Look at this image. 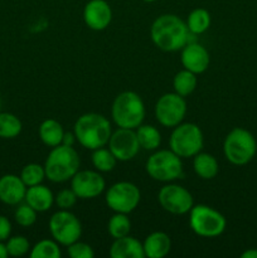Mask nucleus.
I'll list each match as a JSON object with an SVG mask.
<instances>
[{
	"label": "nucleus",
	"mask_w": 257,
	"mask_h": 258,
	"mask_svg": "<svg viewBox=\"0 0 257 258\" xmlns=\"http://www.w3.org/2000/svg\"><path fill=\"white\" fill-rule=\"evenodd\" d=\"M189 30L185 22L175 14H163L156 18L150 28L154 44L163 52H178L189 43Z\"/></svg>",
	"instance_id": "obj_1"
},
{
	"label": "nucleus",
	"mask_w": 257,
	"mask_h": 258,
	"mask_svg": "<svg viewBox=\"0 0 257 258\" xmlns=\"http://www.w3.org/2000/svg\"><path fill=\"white\" fill-rule=\"evenodd\" d=\"M73 133L81 146L88 150H95L107 145L112 128L107 117L101 113L88 112L77 118L73 126Z\"/></svg>",
	"instance_id": "obj_2"
},
{
	"label": "nucleus",
	"mask_w": 257,
	"mask_h": 258,
	"mask_svg": "<svg viewBox=\"0 0 257 258\" xmlns=\"http://www.w3.org/2000/svg\"><path fill=\"white\" fill-rule=\"evenodd\" d=\"M81 159L73 146L60 145L52 148L44 163L45 178L52 183H66L80 170Z\"/></svg>",
	"instance_id": "obj_3"
},
{
	"label": "nucleus",
	"mask_w": 257,
	"mask_h": 258,
	"mask_svg": "<svg viewBox=\"0 0 257 258\" xmlns=\"http://www.w3.org/2000/svg\"><path fill=\"white\" fill-rule=\"evenodd\" d=\"M145 115V103L140 95L134 91H123L113 100L111 117L118 127L135 130L144 122Z\"/></svg>",
	"instance_id": "obj_4"
},
{
	"label": "nucleus",
	"mask_w": 257,
	"mask_h": 258,
	"mask_svg": "<svg viewBox=\"0 0 257 258\" xmlns=\"http://www.w3.org/2000/svg\"><path fill=\"white\" fill-rule=\"evenodd\" d=\"M257 143L248 130L234 127L227 134L223 141V154L233 165H246L254 158Z\"/></svg>",
	"instance_id": "obj_5"
},
{
	"label": "nucleus",
	"mask_w": 257,
	"mask_h": 258,
	"mask_svg": "<svg viewBox=\"0 0 257 258\" xmlns=\"http://www.w3.org/2000/svg\"><path fill=\"white\" fill-rule=\"evenodd\" d=\"M189 226L191 231L203 238H214L226 231V217L206 204L193 206L189 212Z\"/></svg>",
	"instance_id": "obj_6"
},
{
	"label": "nucleus",
	"mask_w": 257,
	"mask_h": 258,
	"mask_svg": "<svg viewBox=\"0 0 257 258\" xmlns=\"http://www.w3.org/2000/svg\"><path fill=\"white\" fill-rule=\"evenodd\" d=\"M145 170L151 179L161 183L180 179L183 176V161L170 149L158 150L149 156L145 164Z\"/></svg>",
	"instance_id": "obj_7"
},
{
	"label": "nucleus",
	"mask_w": 257,
	"mask_h": 258,
	"mask_svg": "<svg viewBox=\"0 0 257 258\" xmlns=\"http://www.w3.org/2000/svg\"><path fill=\"white\" fill-rule=\"evenodd\" d=\"M204 145L203 131L197 123L181 122L173 127L169 138V148L181 159L193 158Z\"/></svg>",
	"instance_id": "obj_8"
},
{
	"label": "nucleus",
	"mask_w": 257,
	"mask_h": 258,
	"mask_svg": "<svg viewBox=\"0 0 257 258\" xmlns=\"http://www.w3.org/2000/svg\"><path fill=\"white\" fill-rule=\"evenodd\" d=\"M49 232L53 239L60 246L68 247L80 241L82 236V224L78 217L67 209H59L49 219Z\"/></svg>",
	"instance_id": "obj_9"
},
{
	"label": "nucleus",
	"mask_w": 257,
	"mask_h": 258,
	"mask_svg": "<svg viewBox=\"0 0 257 258\" xmlns=\"http://www.w3.org/2000/svg\"><path fill=\"white\" fill-rule=\"evenodd\" d=\"M105 201L108 208L115 213L130 214L140 203V189L131 181H117L107 189Z\"/></svg>",
	"instance_id": "obj_10"
},
{
	"label": "nucleus",
	"mask_w": 257,
	"mask_h": 258,
	"mask_svg": "<svg viewBox=\"0 0 257 258\" xmlns=\"http://www.w3.org/2000/svg\"><path fill=\"white\" fill-rule=\"evenodd\" d=\"M154 112L156 121L161 126L173 128L183 122L186 115V102L178 93H165L156 101Z\"/></svg>",
	"instance_id": "obj_11"
},
{
	"label": "nucleus",
	"mask_w": 257,
	"mask_h": 258,
	"mask_svg": "<svg viewBox=\"0 0 257 258\" xmlns=\"http://www.w3.org/2000/svg\"><path fill=\"white\" fill-rule=\"evenodd\" d=\"M158 202L164 211L175 216L189 213L194 206V199L190 191L178 184L164 185L159 190Z\"/></svg>",
	"instance_id": "obj_12"
},
{
	"label": "nucleus",
	"mask_w": 257,
	"mask_h": 258,
	"mask_svg": "<svg viewBox=\"0 0 257 258\" xmlns=\"http://www.w3.org/2000/svg\"><path fill=\"white\" fill-rule=\"evenodd\" d=\"M71 188L80 199H93L103 193L106 181L97 170H78L71 179Z\"/></svg>",
	"instance_id": "obj_13"
},
{
	"label": "nucleus",
	"mask_w": 257,
	"mask_h": 258,
	"mask_svg": "<svg viewBox=\"0 0 257 258\" xmlns=\"http://www.w3.org/2000/svg\"><path fill=\"white\" fill-rule=\"evenodd\" d=\"M108 149L115 155L117 161H128L138 155L141 148L139 145L135 130L118 127L111 134Z\"/></svg>",
	"instance_id": "obj_14"
},
{
	"label": "nucleus",
	"mask_w": 257,
	"mask_h": 258,
	"mask_svg": "<svg viewBox=\"0 0 257 258\" xmlns=\"http://www.w3.org/2000/svg\"><path fill=\"white\" fill-rule=\"evenodd\" d=\"M112 9L106 0H90L83 8V22L90 29L101 32L110 25Z\"/></svg>",
	"instance_id": "obj_15"
},
{
	"label": "nucleus",
	"mask_w": 257,
	"mask_h": 258,
	"mask_svg": "<svg viewBox=\"0 0 257 258\" xmlns=\"http://www.w3.org/2000/svg\"><path fill=\"white\" fill-rule=\"evenodd\" d=\"M180 62L185 70L201 75L206 72L211 63L209 52L199 43H186L180 53Z\"/></svg>",
	"instance_id": "obj_16"
},
{
	"label": "nucleus",
	"mask_w": 257,
	"mask_h": 258,
	"mask_svg": "<svg viewBox=\"0 0 257 258\" xmlns=\"http://www.w3.org/2000/svg\"><path fill=\"white\" fill-rule=\"evenodd\" d=\"M27 185L15 174L0 176V202L7 206H18L24 202Z\"/></svg>",
	"instance_id": "obj_17"
},
{
	"label": "nucleus",
	"mask_w": 257,
	"mask_h": 258,
	"mask_svg": "<svg viewBox=\"0 0 257 258\" xmlns=\"http://www.w3.org/2000/svg\"><path fill=\"white\" fill-rule=\"evenodd\" d=\"M111 258H145L144 247L135 237L125 236L116 238L110 247Z\"/></svg>",
	"instance_id": "obj_18"
},
{
	"label": "nucleus",
	"mask_w": 257,
	"mask_h": 258,
	"mask_svg": "<svg viewBox=\"0 0 257 258\" xmlns=\"http://www.w3.org/2000/svg\"><path fill=\"white\" fill-rule=\"evenodd\" d=\"M24 202L38 213H43L52 208L54 203V196L48 186L38 184V185L28 186Z\"/></svg>",
	"instance_id": "obj_19"
},
{
	"label": "nucleus",
	"mask_w": 257,
	"mask_h": 258,
	"mask_svg": "<svg viewBox=\"0 0 257 258\" xmlns=\"http://www.w3.org/2000/svg\"><path fill=\"white\" fill-rule=\"evenodd\" d=\"M144 253L148 258H164L171 249V239L165 232H153L143 243Z\"/></svg>",
	"instance_id": "obj_20"
},
{
	"label": "nucleus",
	"mask_w": 257,
	"mask_h": 258,
	"mask_svg": "<svg viewBox=\"0 0 257 258\" xmlns=\"http://www.w3.org/2000/svg\"><path fill=\"white\" fill-rule=\"evenodd\" d=\"M39 139L45 146L49 148H55V146L60 145L63 141V136H65V130L60 122H58L54 118H47L43 121L39 126Z\"/></svg>",
	"instance_id": "obj_21"
},
{
	"label": "nucleus",
	"mask_w": 257,
	"mask_h": 258,
	"mask_svg": "<svg viewBox=\"0 0 257 258\" xmlns=\"http://www.w3.org/2000/svg\"><path fill=\"white\" fill-rule=\"evenodd\" d=\"M193 170L197 175L204 180L216 178L219 171L217 159L208 153H198L193 156Z\"/></svg>",
	"instance_id": "obj_22"
},
{
	"label": "nucleus",
	"mask_w": 257,
	"mask_h": 258,
	"mask_svg": "<svg viewBox=\"0 0 257 258\" xmlns=\"http://www.w3.org/2000/svg\"><path fill=\"white\" fill-rule=\"evenodd\" d=\"M135 133L141 149L146 151L158 150L161 144V134L155 126L141 123L135 128Z\"/></svg>",
	"instance_id": "obj_23"
},
{
	"label": "nucleus",
	"mask_w": 257,
	"mask_h": 258,
	"mask_svg": "<svg viewBox=\"0 0 257 258\" xmlns=\"http://www.w3.org/2000/svg\"><path fill=\"white\" fill-rule=\"evenodd\" d=\"M211 23V13L204 8H197L189 13L185 24L190 34H203L209 29Z\"/></svg>",
	"instance_id": "obj_24"
},
{
	"label": "nucleus",
	"mask_w": 257,
	"mask_h": 258,
	"mask_svg": "<svg viewBox=\"0 0 257 258\" xmlns=\"http://www.w3.org/2000/svg\"><path fill=\"white\" fill-rule=\"evenodd\" d=\"M197 85H198V78H197V75L196 73L190 72V71L185 70V68L179 71L173 78L174 92L183 96V97L190 96L191 93L196 91Z\"/></svg>",
	"instance_id": "obj_25"
},
{
	"label": "nucleus",
	"mask_w": 257,
	"mask_h": 258,
	"mask_svg": "<svg viewBox=\"0 0 257 258\" xmlns=\"http://www.w3.org/2000/svg\"><path fill=\"white\" fill-rule=\"evenodd\" d=\"M92 155H91V161H92L93 168L100 173H108L115 169L117 159L115 158L110 149H106L105 146L98 148L92 150Z\"/></svg>",
	"instance_id": "obj_26"
},
{
	"label": "nucleus",
	"mask_w": 257,
	"mask_h": 258,
	"mask_svg": "<svg viewBox=\"0 0 257 258\" xmlns=\"http://www.w3.org/2000/svg\"><path fill=\"white\" fill-rule=\"evenodd\" d=\"M23 123L19 117L10 112H0V139H15L20 135Z\"/></svg>",
	"instance_id": "obj_27"
},
{
	"label": "nucleus",
	"mask_w": 257,
	"mask_h": 258,
	"mask_svg": "<svg viewBox=\"0 0 257 258\" xmlns=\"http://www.w3.org/2000/svg\"><path fill=\"white\" fill-rule=\"evenodd\" d=\"M30 258H60L59 243L54 239H42L30 248Z\"/></svg>",
	"instance_id": "obj_28"
},
{
	"label": "nucleus",
	"mask_w": 257,
	"mask_h": 258,
	"mask_svg": "<svg viewBox=\"0 0 257 258\" xmlns=\"http://www.w3.org/2000/svg\"><path fill=\"white\" fill-rule=\"evenodd\" d=\"M107 231L113 239L121 238L130 234L131 222L128 219L127 214L125 213H115L107 223Z\"/></svg>",
	"instance_id": "obj_29"
},
{
	"label": "nucleus",
	"mask_w": 257,
	"mask_h": 258,
	"mask_svg": "<svg viewBox=\"0 0 257 258\" xmlns=\"http://www.w3.org/2000/svg\"><path fill=\"white\" fill-rule=\"evenodd\" d=\"M20 178H22L23 183L28 186L38 185L42 184L43 180L45 179V170L44 165H40L37 163H30L23 166L22 171H20Z\"/></svg>",
	"instance_id": "obj_30"
},
{
	"label": "nucleus",
	"mask_w": 257,
	"mask_h": 258,
	"mask_svg": "<svg viewBox=\"0 0 257 258\" xmlns=\"http://www.w3.org/2000/svg\"><path fill=\"white\" fill-rule=\"evenodd\" d=\"M5 246H7L8 254L12 257L25 256L32 248L29 241L24 236H10L5 241Z\"/></svg>",
	"instance_id": "obj_31"
},
{
	"label": "nucleus",
	"mask_w": 257,
	"mask_h": 258,
	"mask_svg": "<svg viewBox=\"0 0 257 258\" xmlns=\"http://www.w3.org/2000/svg\"><path fill=\"white\" fill-rule=\"evenodd\" d=\"M37 213L35 209H33L29 204L27 203H20L18 204V208L14 212V219L20 227H32L33 224L37 222Z\"/></svg>",
	"instance_id": "obj_32"
},
{
	"label": "nucleus",
	"mask_w": 257,
	"mask_h": 258,
	"mask_svg": "<svg viewBox=\"0 0 257 258\" xmlns=\"http://www.w3.org/2000/svg\"><path fill=\"white\" fill-rule=\"evenodd\" d=\"M78 197L76 196L75 191L71 189H62V190L58 191L54 196V203L57 204V207L59 209H67L70 211L72 207H75V204L77 203Z\"/></svg>",
	"instance_id": "obj_33"
},
{
	"label": "nucleus",
	"mask_w": 257,
	"mask_h": 258,
	"mask_svg": "<svg viewBox=\"0 0 257 258\" xmlns=\"http://www.w3.org/2000/svg\"><path fill=\"white\" fill-rule=\"evenodd\" d=\"M68 256L71 258H93L95 257V251L90 244L85 242L77 241L75 243L70 244L67 247Z\"/></svg>",
	"instance_id": "obj_34"
},
{
	"label": "nucleus",
	"mask_w": 257,
	"mask_h": 258,
	"mask_svg": "<svg viewBox=\"0 0 257 258\" xmlns=\"http://www.w3.org/2000/svg\"><path fill=\"white\" fill-rule=\"evenodd\" d=\"M12 222L5 216L0 214V241L5 242L12 236Z\"/></svg>",
	"instance_id": "obj_35"
},
{
	"label": "nucleus",
	"mask_w": 257,
	"mask_h": 258,
	"mask_svg": "<svg viewBox=\"0 0 257 258\" xmlns=\"http://www.w3.org/2000/svg\"><path fill=\"white\" fill-rule=\"evenodd\" d=\"M76 136L75 133H65V136H63V145H68V146H73V144L76 143Z\"/></svg>",
	"instance_id": "obj_36"
},
{
	"label": "nucleus",
	"mask_w": 257,
	"mask_h": 258,
	"mask_svg": "<svg viewBox=\"0 0 257 258\" xmlns=\"http://www.w3.org/2000/svg\"><path fill=\"white\" fill-rule=\"evenodd\" d=\"M242 258H257V249L256 248H251L244 251L243 253L241 254Z\"/></svg>",
	"instance_id": "obj_37"
},
{
	"label": "nucleus",
	"mask_w": 257,
	"mask_h": 258,
	"mask_svg": "<svg viewBox=\"0 0 257 258\" xmlns=\"http://www.w3.org/2000/svg\"><path fill=\"white\" fill-rule=\"evenodd\" d=\"M9 254H8L7 246H5L4 242L0 241V258H7Z\"/></svg>",
	"instance_id": "obj_38"
},
{
	"label": "nucleus",
	"mask_w": 257,
	"mask_h": 258,
	"mask_svg": "<svg viewBox=\"0 0 257 258\" xmlns=\"http://www.w3.org/2000/svg\"><path fill=\"white\" fill-rule=\"evenodd\" d=\"M143 2H145V3H154V2H156V0H143Z\"/></svg>",
	"instance_id": "obj_39"
},
{
	"label": "nucleus",
	"mask_w": 257,
	"mask_h": 258,
	"mask_svg": "<svg viewBox=\"0 0 257 258\" xmlns=\"http://www.w3.org/2000/svg\"><path fill=\"white\" fill-rule=\"evenodd\" d=\"M2 105H3V102H2V100H0V108H2Z\"/></svg>",
	"instance_id": "obj_40"
}]
</instances>
